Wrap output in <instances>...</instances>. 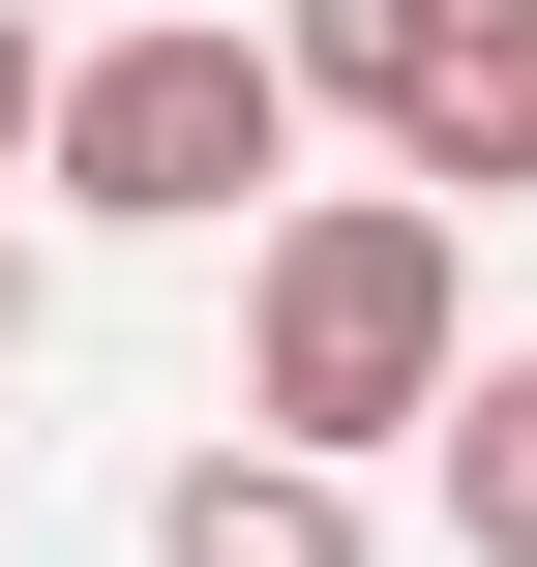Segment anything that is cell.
Here are the masks:
<instances>
[{
	"instance_id": "1",
	"label": "cell",
	"mask_w": 537,
	"mask_h": 567,
	"mask_svg": "<svg viewBox=\"0 0 537 567\" xmlns=\"http://www.w3.org/2000/svg\"><path fill=\"white\" fill-rule=\"evenodd\" d=\"M448 389H478V239L419 179H299L239 239V449L359 478V449H448Z\"/></svg>"
},
{
	"instance_id": "2",
	"label": "cell",
	"mask_w": 537,
	"mask_h": 567,
	"mask_svg": "<svg viewBox=\"0 0 537 567\" xmlns=\"http://www.w3.org/2000/svg\"><path fill=\"white\" fill-rule=\"evenodd\" d=\"M30 179L120 209V239H209V209L299 179V90H269L239 0H179V30H90V60H60V150H30Z\"/></svg>"
},
{
	"instance_id": "3",
	"label": "cell",
	"mask_w": 537,
	"mask_h": 567,
	"mask_svg": "<svg viewBox=\"0 0 537 567\" xmlns=\"http://www.w3.org/2000/svg\"><path fill=\"white\" fill-rule=\"evenodd\" d=\"M448 60H478V0H269V90H299V120H389V179H419Z\"/></svg>"
},
{
	"instance_id": "4",
	"label": "cell",
	"mask_w": 537,
	"mask_h": 567,
	"mask_svg": "<svg viewBox=\"0 0 537 567\" xmlns=\"http://www.w3.org/2000/svg\"><path fill=\"white\" fill-rule=\"evenodd\" d=\"M149 567H389V538H359V478H299V449H179V478H149Z\"/></svg>"
},
{
	"instance_id": "5",
	"label": "cell",
	"mask_w": 537,
	"mask_h": 567,
	"mask_svg": "<svg viewBox=\"0 0 537 567\" xmlns=\"http://www.w3.org/2000/svg\"><path fill=\"white\" fill-rule=\"evenodd\" d=\"M419 209H448V239L537 209V0H478V60H448V120H419Z\"/></svg>"
},
{
	"instance_id": "6",
	"label": "cell",
	"mask_w": 537,
	"mask_h": 567,
	"mask_svg": "<svg viewBox=\"0 0 537 567\" xmlns=\"http://www.w3.org/2000/svg\"><path fill=\"white\" fill-rule=\"evenodd\" d=\"M448 538L537 567V359H478V389H448Z\"/></svg>"
},
{
	"instance_id": "7",
	"label": "cell",
	"mask_w": 537,
	"mask_h": 567,
	"mask_svg": "<svg viewBox=\"0 0 537 567\" xmlns=\"http://www.w3.org/2000/svg\"><path fill=\"white\" fill-rule=\"evenodd\" d=\"M30 150H60V30H0V179H30Z\"/></svg>"
},
{
	"instance_id": "8",
	"label": "cell",
	"mask_w": 537,
	"mask_h": 567,
	"mask_svg": "<svg viewBox=\"0 0 537 567\" xmlns=\"http://www.w3.org/2000/svg\"><path fill=\"white\" fill-rule=\"evenodd\" d=\"M0 30H60V60H90V30H179V0H0Z\"/></svg>"
},
{
	"instance_id": "9",
	"label": "cell",
	"mask_w": 537,
	"mask_h": 567,
	"mask_svg": "<svg viewBox=\"0 0 537 567\" xmlns=\"http://www.w3.org/2000/svg\"><path fill=\"white\" fill-rule=\"evenodd\" d=\"M0 359H30V239H0Z\"/></svg>"
}]
</instances>
